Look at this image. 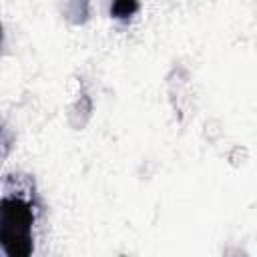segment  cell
I'll use <instances>...</instances> for the list:
<instances>
[{
    "label": "cell",
    "instance_id": "obj_1",
    "mask_svg": "<svg viewBox=\"0 0 257 257\" xmlns=\"http://www.w3.org/2000/svg\"><path fill=\"white\" fill-rule=\"evenodd\" d=\"M34 203L18 191L4 193L0 203V243L8 257H28L32 253Z\"/></svg>",
    "mask_w": 257,
    "mask_h": 257
},
{
    "label": "cell",
    "instance_id": "obj_2",
    "mask_svg": "<svg viewBox=\"0 0 257 257\" xmlns=\"http://www.w3.org/2000/svg\"><path fill=\"white\" fill-rule=\"evenodd\" d=\"M137 10H139L137 0H112V6H110V14L114 18H131Z\"/></svg>",
    "mask_w": 257,
    "mask_h": 257
}]
</instances>
